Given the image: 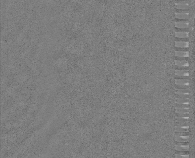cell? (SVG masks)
Listing matches in <instances>:
<instances>
[{
    "instance_id": "1",
    "label": "cell",
    "mask_w": 195,
    "mask_h": 158,
    "mask_svg": "<svg viewBox=\"0 0 195 158\" xmlns=\"http://www.w3.org/2000/svg\"><path fill=\"white\" fill-rule=\"evenodd\" d=\"M175 84L177 86L188 87L190 85V82L187 79H176Z\"/></svg>"
},
{
    "instance_id": "2",
    "label": "cell",
    "mask_w": 195,
    "mask_h": 158,
    "mask_svg": "<svg viewBox=\"0 0 195 158\" xmlns=\"http://www.w3.org/2000/svg\"><path fill=\"white\" fill-rule=\"evenodd\" d=\"M175 74L178 77H187L189 76V73L188 71L186 70H176Z\"/></svg>"
},
{
    "instance_id": "3",
    "label": "cell",
    "mask_w": 195,
    "mask_h": 158,
    "mask_svg": "<svg viewBox=\"0 0 195 158\" xmlns=\"http://www.w3.org/2000/svg\"><path fill=\"white\" fill-rule=\"evenodd\" d=\"M175 46L176 48H187L189 46L188 41H176Z\"/></svg>"
},
{
    "instance_id": "4",
    "label": "cell",
    "mask_w": 195,
    "mask_h": 158,
    "mask_svg": "<svg viewBox=\"0 0 195 158\" xmlns=\"http://www.w3.org/2000/svg\"><path fill=\"white\" fill-rule=\"evenodd\" d=\"M175 65L177 67L180 68H186L189 66V64L186 60H176Z\"/></svg>"
},
{
    "instance_id": "5",
    "label": "cell",
    "mask_w": 195,
    "mask_h": 158,
    "mask_svg": "<svg viewBox=\"0 0 195 158\" xmlns=\"http://www.w3.org/2000/svg\"><path fill=\"white\" fill-rule=\"evenodd\" d=\"M189 25V23L186 22H177L176 23V27L177 28L184 29L187 28Z\"/></svg>"
},
{
    "instance_id": "6",
    "label": "cell",
    "mask_w": 195,
    "mask_h": 158,
    "mask_svg": "<svg viewBox=\"0 0 195 158\" xmlns=\"http://www.w3.org/2000/svg\"><path fill=\"white\" fill-rule=\"evenodd\" d=\"M176 37L178 38H187L189 37L187 32H176Z\"/></svg>"
},
{
    "instance_id": "7",
    "label": "cell",
    "mask_w": 195,
    "mask_h": 158,
    "mask_svg": "<svg viewBox=\"0 0 195 158\" xmlns=\"http://www.w3.org/2000/svg\"><path fill=\"white\" fill-rule=\"evenodd\" d=\"M189 138V136H179L176 135V142L178 143H181V142H187Z\"/></svg>"
},
{
    "instance_id": "8",
    "label": "cell",
    "mask_w": 195,
    "mask_h": 158,
    "mask_svg": "<svg viewBox=\"0 0 195 158\" xmlns=\"http://www.w3.org/2000/svg\"><path fill=\"white\" fill-rule=\"evenodd\" d=\"M176 151L178 152H187L189 149V145H176Z\"/></svg>"
},
{
    "instance_id": "9",
    "label": "cell",
    "mask_w": 195,
    "mask_h": 158,
    "mask_svg": "<svg viewBox=\"0 0 195 158\" xmlns=\"http://www.w3.org/2000/svg\"><path fill=\"white\" fill-rule=\"evenodd\" d=\"M189 17V13H176V18L178 19H187Z\"/></svg>"
},
{
    "instance_id": "10",
    "label": "cell",
    "mask_w": 195,
    "mask_h": 158,
    "mask_svg": "<svg viewBox=\"0 0 195 158\" xmlns=\"http://www.w3.org/2000/svg\"><path fill=\"white\" fill-rule=\"evenodd\" d=\"M176 56L178 57L186 58L189 57V53L187 52H182V51H176Z\"/></svg>"
},
{
    "instance_id": "11",
    "label": "cell",
    "mask_w": 195,
    "mask_h": 158,
    "mask_svg": "<svg viewBox=\"0 0 195 158\" xmlns=\"http://www.w3.org/2000/svg\"><path fill=\"white\" fill-rule=\"evenodd\" d=\"M176 93L178 95H189V90L188 89H176Z\"/></svg>"
},
{
    "instance_id": "12",
    "label": "cell",
    "mask_w": 195,
    "mask_h": 158,
    "mask_svg": "<svg viewBox=\"0 0 195 158\" xmlns=\"http://www.w3.org/2000/svg\"><path fill=\"white\" fill-rule=\"evenodd\" d=\"M189 126L186 127H176V132L177 133H188Z\"/></svg>"
},
{
    "instance_id": "13",
    "label": "cell",
    "mask_w": 195,
    "mask_h": 158,
    "mask_svg": "<svg viewBox=\"0 0 195 158\" xmlns=\"http://www.w3.org/2000/svg\"><path fill=\"white\" fill-rule=\"evenodd\" d=\"M176 6L179 10H187L189 8V4L187 3H177Z\"/></svg>"
},
{
    "instance_id": "14",
    "label": "cell",
    "mask_w": 195,
    "mask_h": 158,
    "mask_svg": "<svg viewBox=\"0 0 195 158\" xmlns=\"http://www.w3.org/2000/svg\"><path fill=\"white\" fill-rule=\"evenodd\" d=\"M176 158H189V155L186 152H179L176 154Z\"/></svg>"
},
{
    "instance_id": "15",
    "label": "cell",
    "mask_w": 195,
    "mask_h": 158,
    "mask_svg": "<svg viewBox=\"0 0 195 158\" xmlns=\"http://www.w3.org/2000/svg\"><path fill=\"white\" fill-rule=\"evenodd\" d=\"M176 103L180 104H187L189 105V100L188 98L183 99V98H177Z\"/></svg>"
},
{
    "instance_id": "16",
    "label": "cell",
    "mask_w": 195,
    "mask_h": 158,
    "mask_svg": "<svg viewBox=\"0 0 195 158\" xmlns=\"http://www.w3.org/2000/svg\"><path fill=\"white\" fill-rule=\"evenodd\" d=\"M176 112L177 114H185V113H188V111H189V108L176 107Z\"/></svg>"
},
{
    "instance_id": "17",
    "label": "cell",
    "mask_w": 195,
    "mask_h": 158,
    "mask_svg": "<svg viewBox=\"0 0 195 158\" xmlns=\"http://www.w3.org/2000/svg\"><path fill=\"white\" fill-rule=\"evenodd\" d=\"M176 122H179V123H183V122H187L189 121V117H176Z\"/></svg>"
},
{
    "instance_id": "18",
    "label": "cell",
    "mask_w": 195,
    "mask_h": 158,
    "mask_svg": "<svg viewBox=\"0 0 195 158\" xmlns=\"http://www.w3.org/2000/svg\"><path fill=\"white\" fill-rule=\"evenodd\" d=\"M177 117H189V113H185V114H177Z\"/></svg>"
},
{
    "instance_id": "19",
    "label": "cell",
    "mask_w": 195,
    "mask_h": 158,
    "mask_svg": "<svg viewBox=\"0 0 195 158\" xmlns=\"http://www.w3.org/2000/svg\"><path fill=\"white\" fill-rule=\"evenodd\" d=\"M177 127H186L188 126V122H183V123H178L177 124Z\"/></svg>"
},
{
    "instance_id": "20",
    "label": "cell",
    "mask_w": 195,
    "mask_h": 158,
    "mask_svg": "<svg viewBox=\"0 0 195 158\" xmlns=\"http://www.w3.org/2000/svg\"><path fill=\"white\" fill-rule=\"evenodd\" d=\"M176 105H177V108H189V105L180 104H177V103H176Z\"/></svg>"
},
{
    "instance_id": "21",
    "label": "cell",
    "mask_w": 195,
    "mask_h": 158,
    "mask_svg": "<svg viewBox=\"0 0 195 158\" xmlns=\"http://www.w3.org/2000/svg\"><path fill=\"white\" fill-rule=\"evenodd\" d=\"M176 135L187 136V135H189V134H188V133H177Z\"/></svg>"
}]
</instances>
